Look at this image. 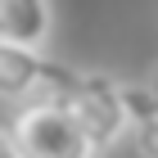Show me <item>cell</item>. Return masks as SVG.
<instances>
[{"label": "cell", "instance_id": "obj_1", "mask_svg": "<svg viewBox=\"0 0 158 158\" xmlns=\"http://www.w3.org/2000/svg\"><path fill=\"white\" fill-rule=\"evenodd\" d=\"M63 113L73 118L90 154H104L127 135V109H122V81L109 73H77L68 95L59 99Z\"/></svg>", "mask_w": 158, "mask_h": 158}, {"label": "cell", "instance_id": "obj_2", "mask_svg": "<svg viewBox=\"0 0 158 158\" xmlns=\"http://www.w3.org/2000/svg\"><path fill=\"white\" fill-rule=\"evenodd\" d=\"M18 158H95L59 99H27L5 127Z\"/></svg>", "mask_w": 158, "mask_h": 158}, {"label": "cell", "instance_id": "obj_3", "mask_svg": "<svg viewBox=\"0 0 158 158\" xmlns=\"http://www.w3.org/2000/svg\"><path fill=\"white\" fill-rule=\"evenodd\" d=\"M77 68L50 63L41 50L5 45L0 41V99H63L73 86Z\"/></svg>", "mask_w": 158, "mask_h": 158}, {"label": "cell", "instance_id": "obj_4", "mask_svg": "<svg viewBox=\"0 0 158 158\" xmlns=\"http://www.w3.org/2000/svg\"><path fill=\"white\" fill-rule=\"evenodd\" d=\"M54 32L50 0H0V41L23 50H45Z\"/></svg>", "mask_w": 158, "mask_h": 158}, {"label": "cell", "instance_id": "obj_5", "mask_svg": "<svg viewBox=\"0 0 158 158\" xmlns=\"http://www.w3.org/2000/svg\"><path fill=\"white\" fill-rule=\"evenodd\" d=\"M122 109L140 158H158V95L149 86H122Z\"/></svg>", "mask_w": 158, "mask_h": 158}, {"label": "cell", "instance_id": "obj_6", "mask_svg": "<svg viewBox=\"0 0 158 158\" xmlns=\"http://www.w3.org/2000/svg\"><path fill=\"white\" fill-rule=\"evenodd\" d=\"M0 158H18V149H14V140H9L5 127H0Z\"/></svg>", "mask_w": 158, "mask_h": 158}, {"label": "cell", "instance_id": "obj_7", "mask_svg": "<svg viewBox=\"0 0 158 158\" xmlns=\"http://www.w3.org/2000/svg\"><path fill=\"white\" fill-rule=\"evenodd\" d=\"M149 90H154V95H158V77H154V86H149Z\"/></svg>", "mask_w": 158, "mask_h": 158}]
</instances>
